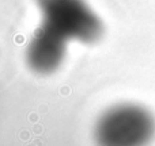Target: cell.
I'll list each match as a JSON object with an SVG mask.
<instances>
[{"label":"cell","instance_id":"2","mask_svg":"<svg viewBox=\"0 0 155 146\" xmlns=\"http://www.w3.org/2000/svg\"><path fill=\"white\" fill-rule=\"evenodd\" d=\"M42 25L65 41L93 45L103 35V25L84 0H36Z\"/></svg>","mask_w":155,"mask_h":146},{"label":"cell","instance_id":"1","mask_svg":"<svg viewBox=\"0 0 155 146\" xmlns=\"http://www.w3.org/2000/svg\"><path fill=\"white\" fill-rule=\"evenodd\" d=\"M155 137V116L136 103L107 108L94 127L97 146H148Z\"/></svg>","mask_w":155,"mask_h":146},{"label":"cell","instance_id":"3","mask_svg":"<svg viewBox=\"0 0 155 146\" xmlns=\"http://www.w3.org/2000/svg\"><path fill=\"white\" fill-rule=\"evenodd\" d=\"M67 54V41L41 26L26 48L27 66L37 74L48 76L63 65Z\"/></svg>","mask_w":155,"mask_h":146}]
</instances>
